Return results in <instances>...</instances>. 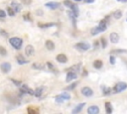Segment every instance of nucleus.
I'll return each mask as SVG.
<instances>
[{
    "label": "nucleus",
    "instance_id": "c9c22d12",
    "mask_svg": "<svg viewBox=\"0 0 127 114\" xmlns=\"http://www.w3.org/2000/svg\"><path fill=\"white\" fill-rule=\"evenodd\" d=\"M23 18H24V20H26V21H32V19H31V17H30V13H27V14H25V15L23 16Z\"/></svg>",
    "mask_w": 127,
    "mask_h": 114
},
{
    "label": "nucleus",
    "instance_id": "e433bc0d",
    "mask_svg": "<svg viewBox=\"0 0 127 114\" xmlns=\"http://www.w3.org/2000/svg\"><path fill=\"white\" fill-rule=\"evenodd\" d=\"M62 96L65 98V100H69V99L71 98L70 94H69V93H66V92H64V93H62Z\"/></svg>",
    "mask_w": 127,
    "mask_h": 114
},
{
    "label": "nucleus",
    "instance_id": "a878e982",
    "mask_svg": "<svg viewBox=\"0 0 127 114\" xmlns=\"http://www.w3.org/2000/svg\"><path fill=\"white\" fill-rule=\"evenodd\" d=\"M101 88H102L103 95H108V94H110V93H111V88H110V87H106V86L102 85Z\"/></svg>",
    "mask_w": 127,
    "mask_h": 114
},
{
    "label": "nucleus",
    "instance_id": "37998d69",
    "mask_svg": "<svg viewBox=\"0 0 127 114\" xmlns=\"http://www.w3.org/2000/svg\"><path fill=\"white\" fill-rule=\"evenodd\" d=\"M114 53H116V54H121V53H126V50H114Z\"/></svg>",
    "mask_w": 127,
    "mask_h": 114
},
{
    "label": "nucleus",
    "instance_id": "49530a36",
    "mask_svg": "<svg viewBox=\"0 0 127 114\" xmlns=\"http://www.w3.org/2000/svg\"><path fill=\"white\" fill-rule=\"evenodd\" d=\"M98 45H99V42H98V41H95V42H94V45H93V46H94V49H97Z\"/></svg>",
    "mask_w": 127,
    "mask_h": 114
},
{
    "label": "nucleus",
    "instance_id": "3c124183",
    "mask_svg": "<svg viewBox=\"0 0 127 114\" xmlns=\"http://www.w3.org/2000/svg\"><path fill=\"white\" fill-rule=\"evenodd\" d=\"M117 1H119V2H121V0H117Z\"/></svg>",
    "mask_w": 127,
    "mask_h": 114
},
{
    "label": "nucleus",
    "instance_id": "412c9836",
    "mask_svg": "<svg viewBox=\"0 0 127 114\" xmlns=\"http://www.w3.org/2000/svg\"><path fill=\"white\" fill-rule=\"evenodd\" d=\"M71 10H72L73 13H75L77 17L78 16V14H79V11H78V7H77V4L72 3V5L71 6Z\"/></svg>",
    "mask_w": 127,
    "mask_h": 114
},
{
    "label": "nucleus",
    "instance_id": "58836bf2",
    "mask_svg": "<svg viewBox=\"0 0 127 114\" xmlns=\"http://www.w3.org/2000/svg\"><path fill=\"white\" fill-rule=\"evenodd\" d=\"M109 62H110L111 65H115V57H114V56H110Z\"/></svg>",
    "mask_w": 127,
    "mask_h": 114
},
{
    "label": "nucleus",
    "instance_id": "ddd939ff",
    "mask_svg": "<svg viewBox=\"0 0 127 114\" xmlns=\"http://www.w3.org/2000/svg\"><path fill=\"white\" fill-rule=\"evenodd\" d=\"M83 106H85V102H83V103H79L77 106H76L75 108H73V110H72V113L73 114H77V113H79L82 110H83Z\"/></svg>",
    "mask_w": 127,
    "mask_h": 114
},
{
    "label": "nucleus",
    "instance_id": "dca6fc26",
    "mask_svg": "<svg viewBox=\"0 0 127 114\" xmlns=\"http://www.w3.org/2000/svg\"><path fill=\"white\" fill-rule=\"evenodd\" d=\"M103 66V63L102 61H100V60H96V61L93 62V68L96 69V70H100Z\"/></svg>",
    "mask_w": 127,
    "mask_h": 114
},
{
    "label": "nucleus",
    "instance_id": "20e7f679",
    "mask_svg": "<svg viewBox=\"0 0 127 114\" xmlns=\"http://www.w3.org/2000/svg\"><path fill=\"white\" fill-rule=\"evenodd\" d=\"M82 94L86 97H90L93 94V90L90 87H88V86H84V87L82 88Z\"/></svg>",
    "mask_w": 127,
    "mask_h": 114
},
{
    "label": "nucleus",
    "instance_id": "a211bd4d",
    "mask_svg": "<svg viewBox=\"0 0 127 114\" xmlns=\"http://www.w3.org/2000/svg\"><path fill=\"white\" fill-rule=\"evenodd\" d=\"M44 89H45L44 86H41V87L36 88V89H35V96H36V97H41L42 94H43Z\"/></svg>",
    "mask_w": 127,
    "mask_h": 114
},
{
    "label": "nucleus",
    "instance_id": "cd10ccee",
    "mask_svg": "<svg viewBox=\"0 0 127 114\" xmlns=\"http://www.w3.org/2000/svg\"><path fill=\"white\" fill-rule=\"evenodd\" d=\"M113 17H114V19H116V20H119L122 17V12L120 10H116L114 13H113Z\"/></svg>",
    "mask_w": 127,
    "mask_h": 114
},
{
    "label": "nucleus",
    "instance_id": "09e8293b",
    "mask_svg": "<svg viewBox=\"0 0 127 114\" xmlns=\"http://www.w3.org/2000/svg\"><path fill=\"white\" fill-rule=\"evenodd\" d=\"M121 2H123V3H127V0H121Z\"/></svg>",
    "mask_w": 127,
    "mask_h": 114
},
{
    "label": "nucleus",
    "instance_id": "f03ea898",
    "mask_svg": "<svg viewBox=\"0 0 127 114\" xmlns=\"http://www.w3.org/2000/svg\"><path fill=\"white\" fill-rule=\"evenodd\" d=\"M126 89H127V83L120 81V82H117L114 86H113L112 92L113 93H120V92H122V91H124Z\"/></svg>",
    "mask_w": 127,
    "mask_h": 114
},
{
    "label": "nucleus",
    "instance_id": "4c0bfd02",
    "mask_svg": "<svg viewBox=\"0 0 127 114\" xmlns=\"http://www.w3.org/2000/svg\"><path fill=\"white\" fill-rule=\"evenodd\" d=\"M0 34H1L3 37H5V38H8V33L6 32L5 30H0Z\"/></svg>",
    "mask_w": 127,
    "mask_h": 114
},
{
    "label": "nucleus",
    "instance_id": "0eeeda50",
    "mask_svg": "<svg viewBox=\"0 0 127 114\" xmlns=\"http://www.w3.org/2000/svg\"><path fill=\"white\" fill-rule=\"evenodd\" d=\"M25 54H26V55H27L28 57H32V56L35 54V48H34V47H33L32 45L26 46V48H25Z\"/></svg>",
    "mask_w": 127,
    "mask_h": 114
},
{
    "label": "nucleus",
    "instance_id": "f8f14e48",
    "mask_svg": "<svg viewBox=\"0 0 127 114\" xmlns=\"http://www.w3.org/2000/svg\"><path fill=\"white\" fill-rule=\"evenodd\" d=\"M98 28L101 32H104L106 29H107V21H106L105 19L101 20V21L99 22V24H98Z\"/></svg>",
    "mask_w": 127,
    "mask_h": 114
},
{
    "label": "nucleus",
    "instance_id": "8fccbe9b",
    "mask_svg": "<svg viewBox=\"0 0 127 114\" xmlns=\"http://www.w3.org/2000/svg\"><path fill=\"white\" fill-rule=\"evenodd\" d=\"M73 1H76V2H81L82 0H73Z\"/></svg>",
    "mask_w": 127,
    "mask_h": 114
},
{
    "label": "nucleus",
    "instance_id": "aec40b11",
    "mask_svg": "<svg viewBox=\"0 0 127 114\" xmlns=\"http://www.w3.org/2000/svg\"><path fill=\"white\" fill-rule=\"evenodd\" d=\"M81 65H82V64H77V65H72V68H70L69 70H66V71H76V72H78V71H79V70H81Z\"/></svg>",
    "mask_w": 127,
    "mask_h": 114
},
{
    "label": "nucleus",
    "instance_id": "7ed1b4c3",
    "mask_svg": "<svg viewBox=\"0 0 127 114\" xmlns=\"http://www.w3.org/2000/svg\"><path fill=\"white\" fill-rule=\"evenodd\" d=\"M75 48L77 49L78 51H81V52H85V51H88L90 49V45L88 43H84V42H81V43H77L76 46H75Z\"/></svg>",
    "mask_w": 127,
    "mask_h": 114
},
{
    "label": "nucleus",
    "instance_id": "c756f323",
    "mask_svg": "<svg viewBox=\"0 0 127 114\" xmlns=\"http://www.w3.org/2000/svg\"><path fill=\"white\" fill-rule=\"evenodd\" d=\"M77 85V82H73V83L70 84L69 86H66V90H73V89L76 88Z\"/></svg>",
    "mask_w": 127,
    "mask_h": 114
},
{
    "label": "nucleus",
    "instance_id": "f3484780",
    "mask_svg": "<svg viewBox=\"0 0 127 114\" xmlns=\"http://www.w3.org/2000/svg\"><path fill=\"white\" fill-rule=\"evenodd\" d=\"M56 24L55 23H38V27H40V28L42 29H46V28H50V27H53L55 26Z\"/></svg>",
    "mask_w": 127,
    "mask_h": 114
},
{
    "label": "nucleus",
    "instance_id": "c85d7f7f",
    "mask_svg": "<svg viewBox=\"0 0 127 114\" xmlns=\"http://www.w3.org/2000/svg\"><path fill=\"white\" fill-rule=\"evenodd\" d=\"M55 99H56V102H58V103H62V102L65 101V98L62 96V94L57 95V96L55 97Z\"/></svg>",
    "mask_w": 127,
    "mask_h": 114
},
{
    "label": "nucleus",
    "instance_id": "9d476101",
    "mask_svg": "<svg viewBox=\"0 0 127 114\" xmlns=\"http://www.w3.org/2000/svg\"><path fill=\"white\" fill-rule=\"evenodd\" d=\"M99 107L96 105H91L88 108V114H98L99 113Z\"/></svg>",
    "mask_w": 127,
    "mask_h": 114
},
{
    "label": "nucleus",
    "instance_id": "423d86ee",
    "mask_svg": "<svg viewBox=\"0 0 127 114\" xmlns=\"http://www.w3.org/2000/svg\"><path fill=\"white\" fill-rule=\"evenodd\" d=\"M0 69H1V71H2L3 73H8L11 71V64H9L7 62L2 63L1 65H0Z\"/></svg>",
    "mask_w": 127,
    "mask_h": 114
},
{
    "label": "nucleus",
    "instance_id": "ea45409f",
    "mask_svg": "<svg viewBox=\"0 0 127 114\" xmlns=\"http://www.w3.org/2000/svg\"><path fill=\"white\" fill-rule=\"evenodd\" d=\"M48 68L50 69V70H52V71H54V65H53V64L52 63H50V62H48L47 63V65H46Z\"/></svg>",
    "mask_w": 127,
    "mask_h": 114
},
{
    "label": "nucleus",
    "instance_id": "39448f33",
    "mask_svg": "<svg viewBox=\"0 0 127 114\" xmlns=\"http://www.w3.org/2000/svg\"><path fill=\"white\" fill-rule=\"evenodd\" d=\"M77 77V72L70 71H68V73H66V82H71L72 80L76 79Z\"/></svg>",
    "mask_w": 127,
    "mask_h": 114
},
{
    "label": "nucleus",
    "instance_id": "c03bdc74",
    "mask_svg": "<svg viewBox=\"0 0 127 114\" xmlns=\"http://www.w3.org/2000/svg\"><path fill=\"white\" fill-rule=\"evenodd\" d=\"M95 0H83L84 3H88V4H90V3H93Z\"/></svg>",
    "mask_w": 127,
    "mask_h": 114
},
{
    "label": "nucleus",
    "instance_id": "5701e85b",
    "mask_svg": "<svg viewBox=\"0 0 127 114\" xmlns=\"http://www.w3.org/2000/svg\"><path fill=\"white\" fill-rule=\"evenodd\" d=\"M68 15H69V17L72 20V22H73V26L76 27V18H77L76 14H75V13H73V12L71 10V11H68Z\"/></svg>",
    "mask_w": 127,
    "mask_h": 114
},
{
    "label": "nucleus",
    "instance_id": "9b49d317",
    "mask_svg": "<svg viewBox=\"0 0 127 114\" xmlns=\"http://www.w3.org/2000/svg\"><path fill=\"white\" fill-rule=\"evenodd\" d=\"M56 59H57V61H58L59 63H61V64H66V63H68V57H66V55H64V54H59Z\"/></svg>",
    "mask_w": 127,
    "mask_h": 114
},
{
    "label": "nucleus",
    "instance_id": "a19ab883",
    "mask_svg": "<svg viewBox=\"0 0 127 114\" xmlns=\"http://www.w3.org/2000/svg\"><path fill=\"white\" fill-rule=\"evenodd\" d=\"M21 2L25 5H30L32 3V0H21Z\"/></svg>",
    "mask_w": 127,
    "mask_h": 114
},
{
    "label": "nucleus",
    "instance_id": "f257e3e1",
    "mask_svg": "<svg viewBox=\"0 0 127 114\" xmlns=\"http://www.w3.org/2000/svg\"><path fill=\"white\" fill-rule=\"evenodd\" d=\"M9 43L10 45L16 50H20L23 45V40L19 37H12L9 39Z\"/></svg>",
    "mask_w": 127,
    "mask_h": 114
},
{
    "label": "nucleus",
    "instance_id": "72a5a7b5",
    "mask_svg": "<svg viewBox=\"0 0 127 114\" xmlns=\"http://www.w3.org/2000/svg\"><path fill=\"white\" fill-rule=\"evenodd\" d=\"M10 80H11V81L14 83L15 85H17V86H20V85H21V81H20V80H17V79H14V78H11Z\"/></svg>",
    "mask_w": 127,
    "mask_h": 114
},
{
    "label": "nucleus",
    "instance_id": "393cba45",
    "mask_svg": "<svg viewBox=\"0 0 127 114\" xmlns=\"http://www.w3.org/2000/svg\"><path fill=\"white\" fill-rule=\"evenodd\" d=\"M90 33H91V35H92V36H95V35L99 34V33H101V31L99 30L98 26H96V27H93V28L90 30Z\"/></svg>",
    "mask_w": 127,
    "mask_h": 114
},
{
    "label": "nucleus",
    "instance_id": "6ab92c4d",
    "mask_svg": "<svg viewBox=\"0 0 127 114\" xmlns=\"http://www.w3.org/2000/svg\"><path fill=\"white\" fill-rule=\"evenodd\" d=\"M16 59H17L18 64H20V65H24V64H28V63H29L27 60H24V57H23L22 55H18Z\"/></svg>",
    "mask_w": 127,
    "mask_h": 114
},
{
    "label": "nucleus",
    "instance_id": "f704fd0d",
    "mask_svg": "<svg viewBox=\"0 0 127 114\" xmlns=\"http://www.w3.org/2000/svg\"><path fill=\"white\" fill-rule=\"evenodd\" d=\"M64 5L66 6V7H70L71 8V6L72 5V3L70 1V0H65V1H64Z\"/></svg>",
    "mask_w": 127,
    "mask_h": 114
},
{
    "label": "nucleus",
    "instance_id": "a18cd8bd",
    "mask_svg": "<svg viewBox=\"0 0 127 114\" xmlns=\"http://www.w3.org/2000/svg\"><path fill=\"white\" fill-rule=\"evenodd\" d=\"M36 14L39 16V15H43V10H41V9H40V10H37V12H36Z\"/></svg>",
    "mask_w": 127,
    "mask_h": 114
},
{
    "label": "nucleus",
    "instance_id": "b1692460",
    "mask_svg": "<svg viewBox=\"0 0 127 114\" xmlns=\"http://www.w3.org/2000/svg\"><path fill=\"white\" fill-rule=\"evenodd\" d=\"M27 112L29 114H37V113H39V109L38 108H34L33 106H30V107L27 108Z\"/></svg>",
    "mask_w": 127,
    "mask_h": 114
},
{
    "label": "nucleus",
    "instance_id": "2eb2a0df",
    "mask_svg": "<svg viewBox=\"0 0 127 114\" xmlns=\"http://www.w3.org/2000/svg\"><path fill=\"white\" fill-rule=\"evenodd\" d=\"M46 48L48 49V51H53L55 49L54 42L51 41V40H47V41H46Z\"/></svg>",
    "mask_w": 127,
    "mask_h": 114
},
{
    "label": "nucleus",
    "instance_id": "6e6552de",
    "mask_svg": "<svg viewBox=\"0 0 127 114\" xmlns=\"http://www.w3.org/2000/svg\"><path fill=\"white\" fill-rule=\"evenodd\" d=\"M109 39H110V42L112 44H117L119 42V35L116 32H112L109 35Z\"/></svg>",
    "mask_w": 127,
    "mask_h": 114
},
{
    "label": "nucleus",
    "instance_id": "de8ad7c7",
    "mask_svg": "<svg viewBox=\"0 0 127 114\" xmlns=\"http://www.w3.org/2000/svg\"><path fill=\"white\" fill-rule=\"evenodd\" d=\"M83 76H88V71H86L85 70H84L83 72Z\"/></svg>",
    "mask_w": 127,
    "mask_h": 114
},
{
    "label": "nucleus",
    "instance_id": "4468645a",
    "mask_svg": "<svg viewBox=\"0 0 127 114\" xmlns=\"http://www.w3.org/2000/svg\"><path fill=\"white\" fill-rule=\"evenodd\" d=\"M45 6L47 8H50V9H57L60 6V3H58V2H48V3L45 4Z\"/></svg>",
    "mask_w": 127,
    "mask_h": 114
},
{
    "label": "nucleus",
    "instance_id": "473e14b6",
    "mask_svg": "<svg viewBox=\"0 0 127 114\" xmlns=\"http://www.w3.org/2000/svg\"><path fill=\"white\" fill-rule=\"evenodd\" d=\"M7 12H8V15L9 16H11V17H13V16H14L15 15V11H14V9H13L12 7H8L7 8Z\"/></svg>",
    "mask_w": 127,
    "mask_h": 114
},
{
    "label": "nucleus",
    "instance_id": "4be33fe9",
    "mask_svg": "<svg viewBox=\"0 0 127 114\" xmlns=\"http://www.w3.org/2000/svg\"><path fill=\"white\" fill-rule=\"evenodd\" d=\"M105 111H106V113H108V114L112 113L113 108H112V105H111L110 102H105Z\"/></svg>",
    "mask_w": 127,
    "mask_h": 114
},
{
    "label": "nucleus",
    "instance_id": "79ce46f5",
    "mask_svg": "<svg viewBox=\"0 0 127 114\" xmlns=\"http://www.w3.org/2000/svg\"><path fill=\"white\" fill-rule=\"evenodd\" d=\"M6 17V13L4 10L2 9H0V18H5Z\"/></svg>",
    "mask_w": 127,
    "mask_h": 114
},
{
    "label": "nucleus",
    "instance_id": "bb28decb",
    "mask_svg": "<svg viewBox=\"0 0 127 114\" xmlns=\"http://www.w3.org/2000/svg\"><path fill=\"white\" fill-rule=\"evenodd\" d=\"M32 68L35 70H43L44 69V65L43 64H39V63H34L32 64Z\"/></svg>",
    "mask_w": 127,
    "mask_h": 114
},
{
    "label": "nucleus",
    "instance_id": "2f4dec72",
    "mask_svg": "<svg viewBox=\"0 0 127 114\" xmlns=\"http://www.w3.org/2000/svg\"><path fill=\"white\" fill-rule=\"evenodd\" d=\"M0 55L3 56V57L7 56V51H6V49L2 46H0Z\"/></svg>",
    "mask_w": 127,
    "mask_h": 114
},
{
    "label": "nucleus",
    "instance_id": "603ef678",
    "mask_svg": "<svg viewBox=\"0 0 127 114\" xmlns=\"http://www.w3.org/2000/svg\"><path fill=\"white\" fill-rule=\"evenodd\" d=\"M126 22H127V19H126Z\"/></svg>",
    "mask_w": 127,
    "mask_h": 114
},
{
    "label": "nucleus",
    "instance_id": "1a4fd4ad",
    "mask_svg": "<svg viewBox=\"0 0 127 114\" xmlns=\"http://www.w3.org/2000/svg\"><path fill=\"white\" fill-rule=\"evenodd\" d=\"M11 7L14 9V11H15L16 13H19L20 11H21V9H22L21 4L18 3L17 1H15V0H13V1L11 2Z\"/></svg>",
    "mask_w": 127,
    "mask_h": 114
},
{
    "label": "nucleus",
    "instance_id": "7c9ffc66",
    "mask_svg": "<svg viewBox=\"0 0 127 114\" xmlns=\"http://www.w3.org/2000/svg\"><path fill=\"white\" fill-rule=\"evenodd\" d=\"M100 43H101L102 49H105L106 46H107V42H106V39L104 37H101V39H100Z\"/></svg>",
    "mask_w": 127,
    "mask_h": 114
}]
</instances>
